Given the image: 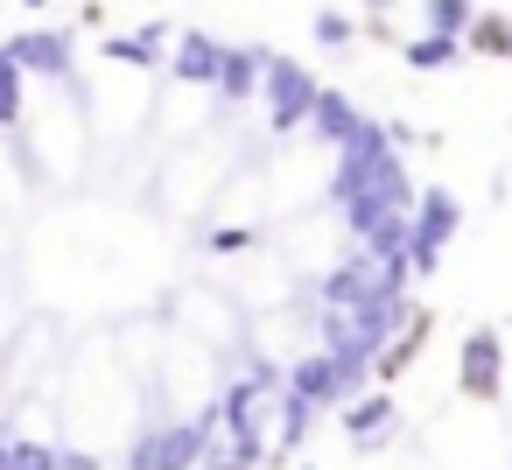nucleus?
<instances>
[{
  "mask_svg": "<svg viewBox=\"0 0 512 470\" xmlns=\"http://www.w3.org/2000/svg\"><path fill=\"white\" fill-rule=\"evenodd\" d=\"M316 78L302 71V64H288V57H267V99H274V127L288 134V127H302L309 113H316Z\"/></svg>",
  "mask_w": 512,
  "mask_h": 470,
  "instance_id": "nucleus-1",
  "label": "nucleus"
},
{
  "mask_svg": "<svg viewBox=\"0 0 512 470\" xmlns=\"http://www.w3.org/2000/svg\"><path fill=\"white\" fill-rule=\"evenodd\" d=\"M463 225V211H456V197L449 190H428L421 197V225H414V253H407V274L414 267H435V253H442V239Z\"/></svg>",
  "mask_w": 512,
  "mask_h": 470,
  "instance_id": "nucleus-2",
  "label": "nucleus"
},
{
  "mask_svg": "<svg viewBox=\"0 0 512 470\" xmlns=\"http://www.w3.org/2000/svg\"><path fill=\"white\" fill-rule=\"evenodd\" d=\"M204 456V428H155L134 456V470H190Z\"/></svg>",
  "mask_w": 512,
  "mask_h": 470,
  "instance_id": "nucleus-3",
  "label": "nucleus"
},
{
  "mask_svg": "<svg viewBox=\"0 0 512 470\" xmlns=\"http://www.w3.org/2000/svg\"><path fill=\"white\" fill-rule=\"evenodd\" d=\"M463 393L470 400H498V330H470V344H463Z\"/></svg>",
  "mask_w": 512,
  "mask_h": 470,
  "instance_id": "nucleus-4",
  "label": "nucleus"
},
{
  "mask_svg": "<svg viewBox=\"0 0 512 470\" xmlns=\"http://www.w3.org/2000/svg\"><path fill=\"white\" fill-rule=\"evenodd\" d=\"M288 393H295V400H309V407L344 400V365H337L330 351H316V358H302V365L288 372Z\"/></svg>",
  "mask_w": 512,
  "mask_h": 470,
  "instance_id": "nucleus-5",
  "label": "nucleus"
},
{
  "mask_svg": "<svg viewBox=\"0 0 512 470\" xmlns=\"http://www.w3.org/2000/svg\"><path fill=\"white\" fill-rule=\"evenodd\" d=\"M316 127H323L330 141H344V148L365 134V120H358V106H351L344 92H316Z\"/></svg>",
  "mask_w": 512,
  "mask_h": 470,
  "instance_id": "nucleus-6",
  "label": "nucleus"
},
{
  "mask_svg": "<svg viewBox=\"0 0 512 470\" xmlns=\"http://www.w3.org/2000/svg\"><path fill=\"white\" fill-rule=\"evenodd\" d=\"M8 57H15V71H22V64H29V71H64V64H71V43H57V36H15Z\"/></svg>",
  "mask_w": 512,
  "mask_h": 470,
  "instance_id": "nucleus-7",
  "label": "nucleus"
},
{
  "mask_svg": "<svg viewBox=\"0 0 512 470\" xmlns=\"http://www.w3.org/2000/svg\"><path fill=\"white\" fill-rule=\"evenodd\" d=\"M218 64H225V50H218L211 36H183V50H176V78L211 85V78H218Z\"/></svg>",
  "mask_w": 512,
  "mask_h": 470,
  "instance_id": "nucleus-8",
  "label": "nucleus"
},
{
  "mask_svg": "<svg viewBox=\"0 0 512 470\" xmlns=\"http://www.w3.org/2000/svg\"><path fill=\"white\" fill-rule=\"evenodd\" d=\"M267 71V50H225V64H218V85L239 99V92H253V78Z\"/></svg>",
  "mask_w": 512,
  "mask_h": 470,
  "instance_id": "nucleus-9",
  "label": "nucleus"
},
{
  "mask_svg": "<svg viewBox=\"0 0 512 470\" xmlns=\"http://www.w3.org/2000/svg\"><path fill=\"white\" fill-rule=\"evenodd\" d=\"M386 421H393V400H386V393H372V400H358V407L344 414V428H351L358 442H379V428H386Z\"/></svg>",
  "mask_w": 512,
  "mask_h": 470,
  "instance_id": "nucleus-10",
  "label": "nucleus"
},
{
  "mask_svg": "<svg viewBox=\"0 0 512 470\" xmlns=\"http://www.w3.org/2000/svg\"><path fill=\"white\" fill-rule=\"evenodd\" d=\"M456 57H463L456 36H421V43H407V64H414V71H442V64H456Z\"/></svg>",
  "mask_w": 512,
  "mask_h": 470,
  "instance_id": "nucleus-11",
  "label": "nucleus"
},
{
  "mask_svg": "<svg viewBox=\"0 0 512 470\" xmlns=\"http://www.w3.org/2000/svg\"><path fill=\"white\" fill-rule=\"evenodd\" d=\"M155 43H162V29H148V36H106V57L113 64H155Z\"/></svg>",
  "mask_w": 512,
  "mask_h": 470,
  "instance_id": "nucleus-12",
  "label": "nucleus"
},
{
  "mask_svg": "<svg viewBox=\"0 0 512 470\" xmlns=\"http://www.w3.org/2000/svg\"><path fill=\"white\" fill-rule=\"evenodd\" d=\"M22 113V71H15V57L0 50V120H15Z\"/></svg>",
  "mask_w": 512,
  "mask_h": 470,
  "instance_id": "nucleus-13",
  "label": "nucleus"
},
{
  "mask_svg": "<svg viewBox=\"0 0 512 470\" xmlns=\"http://www.w3.org/2000/svg\"><path fill=\"white\" fill-rule=\"evenodd\" d=\"M8 470H57V449H43V442H8Z\"/></svg>",
  "mask_w": 512,
  "mask_h": 470,
  "instance_id": "nucleus-14",
  "label": "nucleus"
},
{
  "mask_svg": "<svg viewBox=\"0 0 512 470\" xmlns=\"http://www.w3.org/2000/svg\"><path fill=\"white\" fill-rule=\"evenodd\" d=\"M428 22H435V36H456V29H470V8L463 0H442V8H428Z\"/></svg>",
  "mask_w": 512,
  "mask_h": 470,
  "instance_id": "nucleus-15",
  "label": "nucleus"
},
{
  "mask_svg": "<svg viewBox=\"0 0 512 470\" xmlns=\"http://www.w3.org/2000/svg\"><path fill=\"white\" fill-rule=\"evenodd\" d=\"M477 50H491V57H512V29H505V22H477Z\"/></svg>",
  "mask_w": 512,
  "mask_h": 470,
  "instance_id": "nucleus-16",
  "label": "nucleus"
},
{
  "mask_svg": "<svg viewBox=\"0 0 512 470\" xmlns=\"http://www.w3.org/2000/svg\"><path fill=\"white\" fill-rule=\"evenodd\" d=\"M316 36L323 43H351V15H316Z\"/></svg>",
  "mask_w": 512,
  "mask_h": 470,
  "instance_id": "nucleus-17",
  "label": "nucleus"
},
{
  "mask_svg": "<svg viewBox=\"0 0 512 470\" xmlns=\"http://www.w3.org/2000/svg\"><path fill=\"white\" fill-rule=\"evenodd\" d=\"M57 470H99L92 456H57Z\"/></svg>",
  "mask_w": 512,
  "mask_h": 470,
  "instance_id": "nucleus-18",
  "label": "nucleus"
},
{
  "mask_svg": "<svg viewBox=\"0 0 512 470\" xmlns=\"http://www.w3.org/2000/svg\"><path fill=\"white\" fill-rule=\"evenodd\" d=\"M211 470H239V463H211Z\"/></svg>",
  "mask_w": 512,
  "mask_h": 470,
  "instance_id": "nucleus-19",
  "label": "nucleus"
}]
</instances>
